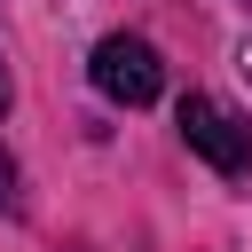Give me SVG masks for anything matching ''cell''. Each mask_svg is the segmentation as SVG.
<instances>
[{
  "mask_svg": "<svg viewBox=\"0 0 252 252\" xmlns=\"http://www.w3.org/2000/svg\"><path fill=\"white\" fill-rule=\"evenodd\" d=\"M94 87L110 94V102H126V110H142V102H158L165 94V63H158V47L150 39H134V32H110L102 47H94Z\"/></svg>",
  "mask_w": 252,
  "mask_h": 252,
  "instance_id": "cell-1",
  "label": "cell"
},
{
  "mask_svg": "<svg viewBox=\"0 0 252 252\" xmlns=\"http://www.w3.org/2000/svg\"><path fill=\"white\" fill-rule=\"evenodd\" d=\"M181 142H189L213 173H244V165H252V126H244L228 102H213V94H189V102H181Z\"/></svg>",
  "mask_w": 252,
  "mask_h": 252,
  "instance_id": "cell-2",
  "label": "cell"
},
{
  "mask_svg": "<svg viewBox=\"0 0 252 252\" xmlns=\"http://www.w3.org/2000/svg\"><path fill=\"white\" fill-rule=\"evenodd\" d=\"M8 181H16V165H8V158H0V213H8Z\"/></svg>",
  "mask_w": 252,
  "mask_h": 252,
  "instance_id": "cell-3",
  "label": "cell"
},
{
  "mask_svg": "<svg viewBox=\"0 0 252 252\" xmlns=\"http://www.w3.org/2000/svg\"><path fill=\"white\" fill-rule=\"evenodd\" d=\"M8 102H16V79H8V71H0V110H8Z\"/></svg>",
  "mask_w": 252,
  "mask_h": 252,
  "instance_id": "cell-4",
  "label": "cell"
},
{
  "mask_svg": "<svg viewBox=\"0 0 252 252\" xmlns=\"http://www.w3.org/2000/svg\"><path fill=\"white\" fill-rule=\"evenodd\" d=\"M236 63H244V79H252V47H244V55H236Z\"/></svg>",
  "mask_w": 252,
  "mask_h": 252,
  "instance_id": "cell-5",
  "label": "cell"
},
{
  "mask_svg": "<svg viewBox=\"0 0 252 252\" xmlns=\"http://www.w3.org/2000/svg\"><path fill=\"white\" fill-rule=\"evenodd\" d=\"M244 8H252V0H244Z\"/></svg>",
  "mask_w": 252,
  "mask_h": 252,
  "instance_id": "cell-6",
  "label": "cell"
}]
</instances>
